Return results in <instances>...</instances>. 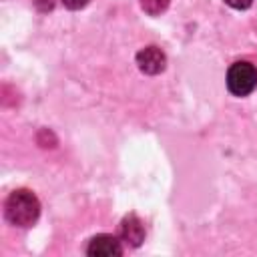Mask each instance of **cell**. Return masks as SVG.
<instances>
[{"label": "cell", "mask_w": 257, "mask_h": 257, "mask_svg": "<svg viewBox=\"0 0 257 257\" xmlns=\"http://www.w3.org/2000/svg\"><path fill=\"white\" fill-rule=\"evenodd\" d=\"M118 235H120V241H124L126 245L139 247L143 243V239H145V225L137 215H126L120 221Z\"/></svg>", "instance_id": "obj_5"}, {"label": "cell", "mask_w": 257, "mask_h": 257, "mask_svg": "<svg viewBox=\"0 0 257 257\" xmlns=\"http://www.w3.org/2000/svg\"><path fill=\"white\" fill-rule=\"evenodd\" d=\"M229 6H233V8H239V10H245V8H249L251 6V2L253 0H225Z\"/></svg>", "instance_id": "obj_8"}, {"label": "cell", "mask_w": 257, "mask_h": 257, "mask_svg": "<svg viewBox=\"0 0 257 257\" xmlns=\"http://www.w3.org/2000/svg\"><path fill=\"white\" fill-rule=\"evenodd\" d=\"M137 64L143 72L147 74H159L161 70H165V64H167V58H165V52L157 46H147L143 48L139 54H137Z\"/></svg>", "instance_id": "obj_3"}, {"label": "cell", "mask_w": 257, "mask_h": 257, "mask_svg": "<svg viewBox=\"0 0 257 257\" xmlns=\"http://www.w3.org/2000/svg\"><path fill=\"white\" fill-rule=\"evenodd\" d=\"M86 253L92 257H112V255H122V247L116 237L102 233V235H96L90 239Z\"/></svg>", "instance_id": "obj_4"}, {"label": "cell", "mask_w": 257, "mask_h": 257, "mask_svg": "<svg viewBox=\"0 0 257 257\" xmlns=\"http://www.w3.org/2000/svg\"><path fill=\"white\" fill-rule=\"evenodd\" d=\"M6 219L16 225V227H30L36 223L40 215V203L32 191L18 189L8 195L6 205H4Z\"/></svg>", "instance_id": "obj_1"}, {"label": "cell", "mask_w": 257, "mask_h": 257, "mask_svg": "<svg viewBox=\"0 0 257 257\" xmlns=\"http://www.w3.org/2000/svg\"><path fill=\"white\" fill-rule=\"evenodd\" d=\"M169 2H171V0H141V8H143L147 14H151V16H159L161 12L167 10Z\"/></svg>", "instance_id": "obj_6"}, {"label": "cell", "mask_w": 257, "mask_h": 257, "mask_svg": "<svg viewBox=\"0 0 257 257\" xmlns=\"http://www.w3.org/2000/svg\"><path fill=\"white\" fill-rule=\"evenodd\" d=\"M62 2H64V6L70 8V10H78V8H84V6L88 4V0H62Z\"/></svg>", "instance_id": "obj_7"}, {"label": "cell", "mask_w": 257, "mask_h": 257, "mask_svg": "<svg viewBox=\"0 0 257 257\" xmlns=\"http://www.w3.org/2000/svg\"><path fill=\"white\" fill-rule=\"evenodd\" d=\"M257 86V68L251 62H235L227 72V88L235 96H247Z\"/></svg>", "instance_id": "obj_2"}]
</instances>
